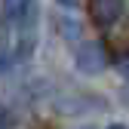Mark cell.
<instances>
[{"instance_id":"cell-8","label":"cell","mask_w":129,"mask_h":129,"mask_svg":"<svg viewBox=\"0 0 129 129\" xmlns=\"http://www.w3.org/2000/svg\"><path fill=\"white\" fill-rule=\"evenodd\" d=\"M58 3H61V6H68V9H74V6H77V0H58Z\"/></svg>"},{"instance_id":"cell-4","label":"cell","mask_w":129,"mask_h":129,"mask_svg":"<svg viewBox=\"0 0 129 129\" xmlns=\"http://www.w3.org/2000/svg\"><path fill=\"white\" fill-rule=\"evenodd\" d=\"M58 31H61V37L68 40V43H77L80 40V25L74 19H64V15H61V19H58Z\"/></svg>"},{"instance_id":"cell-1","label":"cell","mask_w":129,"mask_h":129,"mask_svg":"<svg viewBox=\"0 0 129 129\" xmlns=\"http://www.w3.org/2000/svg\"><path fill=\"white\" fill-rule=\"evenodd\" d=\"M74 64H77L80 74L99 77L102 71H108L111 55H108L102 40H83V43H77V49H74Z\"/></svg>"},{"instance_id":"cell-6","label":"cell","mask_w":129,"mask_h":129,"mask_svg":"<svg viewBox=\"0 0 129 129\" xmlns=\"http://www.w3.org/2000/svg\"><path fill=\"white\" fill-rule=\"evenodd\" d=\"M6 126H15V114L0 102V129H6Z\"/></svg>"},{"instance_id":"cell-5","label":"cell","mask_w":129,"mask_h":129,"mask_svg":"<svg viewBox=\"0 0 129 129\" xmlns=\"http://www.w3.org/2000/svg\"><path fill=\"white\" fill-rule=\"evenodd\" d=\"M15 61H19V58H15V52H12V49H6V46L0 43V74H6Z\"/></svg>"},{"instance_id":"cell-7","label":"cell","mask_w":129,"mask_h":129,"mask_svg":"<svg viewBox=\"0 0 129 129\" xmlns=\"http://www.w3.org/2000/svg\"><path fill=\"white\" fill-rule=\"evenodd\" d=\"M117 71H120V77H123L126 83H129V55H123V58L117 61Z\"/></svg>"},{"instance_id":"cell-2","label":"cell","mask_w":129,"mask_h":129,"mask_svg":"<svg viewBox=\"0 0 129 129\" xmlns=\"http://www.w3.org/2000/svg\"><path fill=\"white\" fill-rule=\"evenodd\" d=\"M3 15L15 34H34L37 28V0H3Z\"/></svg>"},{"instance_id":"cell-3","label":"cell","mask_w":129,"mask_h":129,"mask_svg":"<svg viewBox=\"0 0 129 129\" xmlns=\"http://www.w3.org/2000/svg\"><path fill=\"white\" fill-rule=\"evenodd\" d=\"M92 22L99 28H114L126 19V0H92Z\"/></svg>"}]
</instances>
